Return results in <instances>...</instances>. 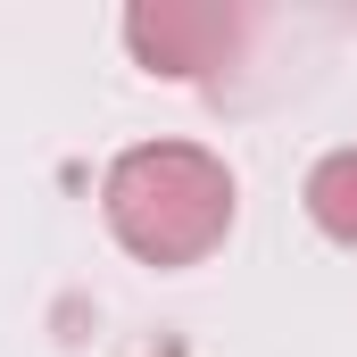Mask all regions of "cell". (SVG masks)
Listing matches in <instances>:
<instances>
[{"mask_svg": "<svg viewBox=\"0 0 357 357\" xmlns=\"http://www.w3.org/2000/svg\"><path fill=\"white\" fill-rule=\"evenodd\" d=\"M100 216L142 266H199L233 233V167L199 142H133L100 183Z\"/></svg>", "mask_w": 357, "mask_h": 357, "instance_id": "1", "label": "cell"}, {"mask_svg": "<svg viewBox=\"0 0 357 357\" xmlns=\"http://www.w3.org/2000/svg\"><path fill=\"white\" fill-rule=\"evenodd\" d=\"M125 50L167 75V84H199L241 50V8L216 0H133L125 8Z\"/></svg>", "mask_w": 357, "mask_h": 357, "instance_id": "2", "label": "cell"}, {"mask_svg": "<svg viewBox=\"0 0 357 357\" xmlns=\"http://www.w3.org/2000/svg\"><path fill=\"white\" fill-rule=\"evenodd\" d=\"M307 216H316V233L324 241H341V250H357V142L349 150H324L316 167H307Z\"/></svg>", "mask_w": 357, "mask_h": 357, "instance_id": "3", "label": "cell"}]
</instances>
